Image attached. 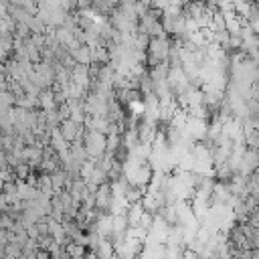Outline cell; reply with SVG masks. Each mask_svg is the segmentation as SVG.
<instances>
[{"label":"cell","mask_w":259,"mask_h":259,"mask_svg":"<svg viewBox=\"0 0 259 259\" xmlns=\"http://www.w3.org/2000/svg\"><path fill=\"white\" fill-rule=\"evenodd\" d=\"M81 144L87 152V158L89 160H97L105 154V136L99 134V132H93V130H85L83 138H81Z\"/></svg>","instance_id":"cell-1"},{"label":"cell","mask_w":259,"mask_h":259,"mask_svg":"<svg viewBox=\"0 0 259 259\" xmlns=\"http://www.w3.org/2000/svg\"><path fill=\"white\" fill-rule=\"evenodd\" d=\"M59 132H61V136L67 144H73V142H81V138L85 134V127L71 121V119H65V121L59 123Z\"/></svg>","instance_id":"cell-2"},{"label":"cell","mask_w":259,"mask_h":259,"mask_svg":"<svg viewBox=\"0 0 259 259\" xmlns=\"http://www.w3.org/2000/svg\"><path fill=\"white\" fill-rule=\"evenodd\" d=\"M69 57L77 63V65H89L91 63V55H89V47L85 45H79L77 49L69 51Z\"/></svg>","instance_id":"cell-3"},{"label":"cell","mask_w":259,"mask_h":259,"mask_svg":"<svg viewBox=\"0 0 259 259\" xmlns=\"http://www.w3.org/2000/svg\"><path fill=\"white\" fill-rule=\"evenodd\" d=\"M85 253H87V249H85L83 245H79V243L69 241V243L65 245V255H67L69 259H83Z\"/></svg>","instance_id":"cell-4"}]
</instances>
